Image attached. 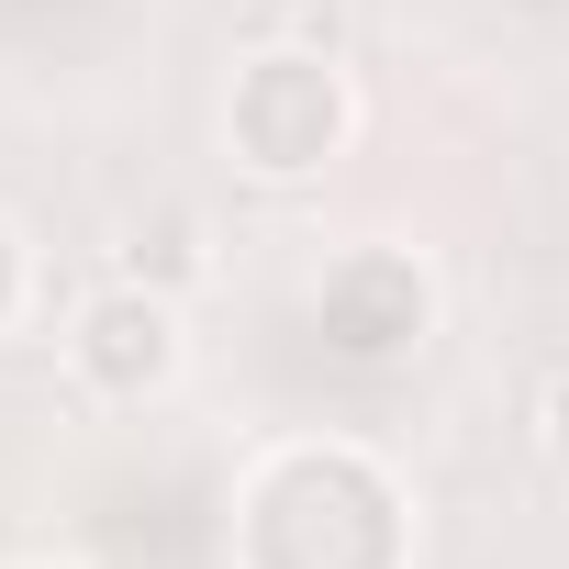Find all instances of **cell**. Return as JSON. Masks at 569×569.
I'll use <instances>...</instances> for the list:
<instances>
[{
	"instance_id": "5b68a950",
	"label": "cell",
	"mask_w": 569,
	"mask_h": 569,
	"mask_svg": "<svg viewBox=\"0 0 569 569\" xmlns=\"http://www.w3.org/2000/svg\"><path fill=\"white\" fill-rule=\"evenodd\" d=\"M525 425H536V447H547V469H569V369H547V380H536V402H525Z\"/></svg>"
},
{
	"instance_id": "6da1fadb",
	"label": "cell",
	"mask_w": 569,
	"mask_h": 569,
	"mask_svg": "<svg viewBox=\"0 0 569 569\" xmlns=\"http://www.w3.org/2000/svg\"><path fill=\"white\" fill-rule=\"evenodd\" d=\"M234 569H413L402 480L347 436L268 447L234 491Z\"/></svg>"
},
{
	"instance_id": "52a82bcc",
	"label": "cell",
	"mask_w": 569,
	"mask_h": 569,
	"mask_svg": "<svg viewBox=\"0 0 569 569\" xmlns=\"http://www.w3.org/2000/svg\"><path fill=\"white\" fill-rule=\"evenodd\" d=\"M23 569H57V558H23Z\"/></svg>"
},
{
	"instance_id": "277c9868",
	"label": "cell",
	"mask_w": 569,
	"mask_h": 569,
	"mask_svg": "<svg viewBox=\"0 0 569 569\" xmlns=\"http://www.w3.org/2000/svg\"><path fill=\"white\" fill-rule=\"evenodd\" d=\"M313 325H325L336 358L391 369V358H413V347L436 336V279H425V257H402V246H347V257L313 279Z\"/></svg>"
},
{
	"instance_id": "8992f818",
	"label": "cell",
	"mask_w": 569,
	"mask_h": 569,
	"mask_svg": "<svg viewBox=\"0 0 569 569\" xmlns=\"http://www.w3.org/2000/svg\"><path fill=\"white\" fill-rule=\"evenodd\" d=\"M23 279H34V268H23V234H12V223H0V325H12V313H23Z\"/></svg>"
},
{
	"instance_id": "7a4b0ae2",
	"label": "cell",
	"mask_w": 569,
	"mask_h": 569,
	"mask_svg": "<svg viewBox=\"0 0 569 569\" xmlns=\"http://www.w3.org/2000/svg\"><path fill=\"white\" fill-rule=\"evenodd\" d=\"M358 134V79L325 57V46H257L234 57V90H223V146L246 179H313L336 168Z\"/></svg>"
},
{
	"instance_id": "3957f363",
	"label": "cell",
	"mask_w": 569,
	"mask_h": 569,
	"mask_svg": "<svg viewBox=\"0 0 569 569\" xmlns=\"http://www.w3.org/2000/svg\"><path fill=\"white\" fill-rule=\"evenodd\" d=\"M190 369V336H179V302L146 291V279H112V291H90L68 313V380L112 413H146L157 391H179Z\"/></svg>"
}]
</instances>
